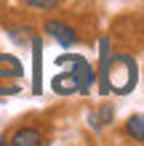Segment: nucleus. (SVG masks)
<instances>
[{"instance_id": "f257e3e1", "label": "nucleus", "mask_w": 144, "mask_h": 146, "mask_svg": "<svg viewBox=\"0 0 144 146\" xmlns=\"http://www.w3.org/2000/svg\"><path fill=\"white\" fill-rule=\"evenodd\" d=\"M96 80H99V90L101 96L107 93H115V96H125L136 88V80H139V66H136V58L131 53H115L109 56L107 66L101 72H96Z\"/></svg>"}, {"instance_id": "f03ea898", "label": "nucleus", "mask_w": 144, "mask_h": 146, "mask_svg": "<svg viewBox=\"0 0 144 146\" xmlns=\"http://www.w3.org/2000/svg\"><path fill=\"white\" fill-rule=\"evenodd\" d=\"M56 66L78 80L80 93H88L91 88H94L96 72H94V66H91V61H88L86 56H80V53H62V56L56 58Z\"/></svg>"}, {"instance_id": "7ed1b4c3", "label": "nucleus", "mask_w": 144, "mask_h": 146, "mask_svg": "<svg viewBox=\"0 0 144 146\" xmlns=\"http://www.w3.org/2000/svg\"><path fill=\"white\" fill-rule=\"evenodd\" d=\"M43 29L48 32L51 37H54L62 48H72L75 42L80 40V35H78V29L72 27V24H67V21H59V19H48L46 24H43Z\"/></svg>"}, {"instance_id": "20e7f679", "label": "nucleus", "mask_w": 144, "mask_h": 146, "mask_svg": "<svg viewBox=\"0 0 144 146\" xmlns=\"http://www.w3.org/2000/svg\"><path fill=\"white\" fill-rule=\"evenodd\" d=\"M32 48V96H43V40L38 35L29 40Z\"/></svg>"}, {"instance_id": "39448f33", "label": "nucleus", "mask_w": 144, "mask_h": 146, "mask_svg": "<svg viewBox=\"0 0 144 146\" xmlns=\"http://www.w3.org/2000/svg\"><path fill=\"white\" fill-rule=\"evenodd\" d=\"M21 77H24L21 58L13 53H0V80L11 82V80H21Z\"/></svg>"}, {"instance_id": "423d86ee", "label": "nucleus", "mask_w": 144, "mask_h": 146, "mask_svg": "<svg viewBox=\"0 0 144 146\" xmlns=\"http://www.w3.org/2000/svg\"><path fill=\"white\" fill-rule=\"evenodd\" d=\"M11 146H40L43 143V133L38 127H19L11 133Z\"/></svg>"}, {"instance_id": "0eeeda50", "label": "nucleus", "mask_w": 144, "mask_h": 146, "mask_svg": "<svg viewBox=\"0 0 144 146\" xmlns=\"http://www.w3.org/2000/svg\"><path fill=\"white\" fill-rule=\"evenodd\" d=\"M51 88H54L56 96H72V93H80L78 80H75L72 74H67V72H59L54 80H51Z\"/></svg>"}, {"instance_id": "6e6552de", "label": "nucleus", "mask_w": 144, "mask_h": 146, "mask_svg": "<svg viewBox=\"0 0 144 146\" xmlns=\"http://www.w3.org/2000/svg\"><path fill=\"white\" fill-rule=\"evenodd\" d=\"M123 133L128 135L131 141L136 143H144V114H131L123 125Z\"/></svg>"}, {"instance_id": "1a4fd4ad", "label": "nucleus", "mask_w": 144, "mask_h": 146, "mask_svg": "<svg viewBox=\"0 0 144 146\" xmlns=\"http://www.w3.org/2000/svg\"><path fill=\"white\" fill-rule=\"evenodd\" d=\"M112 114H115V109L109 106V104H104L99 111H94V114H91V119H88V122L94 125V127H104V125H109V122H112Z\"/></svg>"}, {"instance_id": "9d476101", "label": "nucleus", "mask_w": 144, "mask_h": 146, "mask_svg": "<svg viewBox=\"0 0 144 146\" xmlns=\"http://www.w3.org/2000/svg\"><path fill=\"white\" fill-rule=\"evenodd\" d=\"M8 35H11V40H13V42L24 45V42H29L32 37H35V32H32L29 27H8Z\"/></svg>"}, {"instance_id": "9b49d317", "label": "nucleus", "mask_w": 144, "mask_h": 146, "mask_svg": "<svg viewBox=\"0 0 144 146\" xmlns=\"http://www.w3.org/2000/svg\"><path fill=\"white\" fill-rule=\"evenodd\" d=\"M59 3L62 0H24V5L35 8V11H54V8H59Z\"/></svg>"}, {"instance_id": "f8f14e48", "label": "nucleus", "mask_w": 144, "mask_h": 146, "mask_svg": "<svg viewBox=\"0 0 144 146\" xmlns=\"http://www.w3.org/2000/svg\"><path fill=\"white\" fill-rule=\"evenodd\" d=\"M141 3H144V0H141Z\"/></svg>"}]
</instances>
